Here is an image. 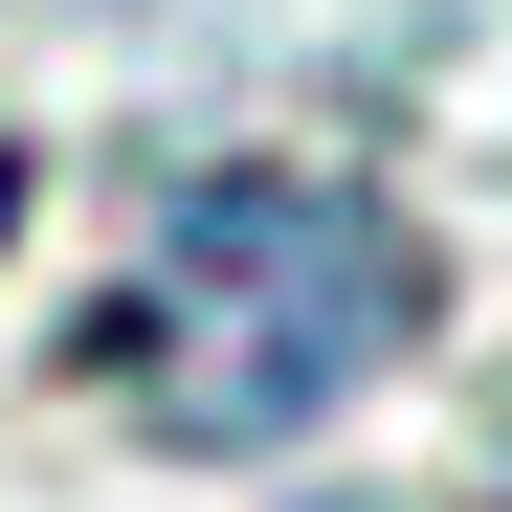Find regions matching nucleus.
Listing matches in <instances>:
<instances>
[{"label":"nucleus","mask_w":512,"mask_h":512,"mask_svg":"<svg viewBox=\"0 0 512 512\" xmlns=\"http://www.w3.org/2000/svg\"><path fill=\"white\" fill-rule=\"evenodd\" d=\"M423 312H446V245L379 179H334V156H201L156 201L134 290L90 312V379L179 468H268V446H312L334 401H379L423 357Z\"/></svg>","instance_id":"nucleus-1"}]
</instances>
